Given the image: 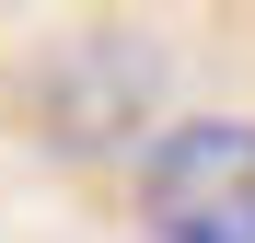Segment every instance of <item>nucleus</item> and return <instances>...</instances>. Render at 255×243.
I'll list each match as a JSON object with an SVG mask.
<instances>
[{
	"label": "nucleus",
	"instance_id": "1",
	"mask_svg": "<svg viewBox=\"0 0 255 243\" xmlns=\"http://www.w3.org/2000/svg\"><path fill=\"white\" fill-rule=\"evenodd\" d=\"M139 232L151 243H255V128L244 116H186L139 151Z\"/></svg>",
	"mask_w": 255,
	"mask_h": 243
}]
</instances>
